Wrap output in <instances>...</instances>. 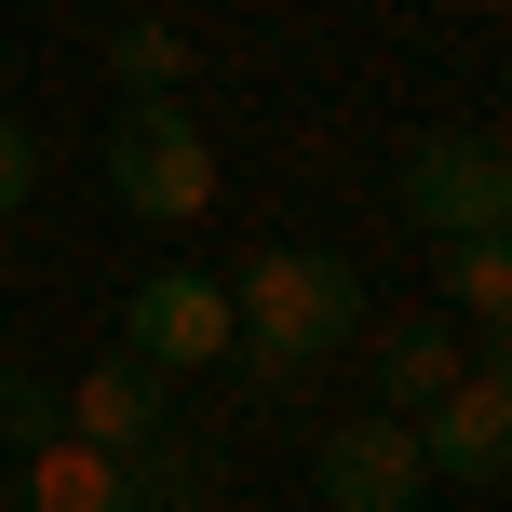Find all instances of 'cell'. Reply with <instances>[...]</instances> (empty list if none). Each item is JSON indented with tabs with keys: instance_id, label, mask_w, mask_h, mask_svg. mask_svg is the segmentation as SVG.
<instances>
[{
	"instance_id": "1",
	"label": "cell",
	"mask_w": 512,
	"mask_h": 512,
	"mask_svg": "<svg viewBox=\"0 0 512 512\" xmlns=\"http://www.w3.org/2000/svg\"><path fill=\"white\" fill-rule=\"evenodd\" d=\"M337 337H364V270H351V256L270 243V256H243V270H230V351H243L256 391L310 378Z\"/></svg>"
},
{
	"instance_id": "2",
	"label": "cell",
	"mask_w": 512,
	"mask_h": 512,
	"mask_svg": "<svg viewBox=\"0 0 512 512\" xmlns=\"http://www.w3.org/2000/svg\"><path fill=\"white\" fill-rule=\"evenodd\" d=\"M108 189H122L149 230H189V216L216 203V135L189 122L176 95H135L122 122H108Z\"/></svg>"
},
{
	"instance_id": "3",
	"label": "cell",
	"mask_w": 512,
	"mask_h": 512,
	"mask_svg": "<svg viewBox=\"0 0 512 512\" xmlns=\"http://www.w3.org/2000/svg\"><path fill=\"white\" fill-rule=\"evenodd\" d=\"M391 189H405L418 243H472V230H499V216H512V176H499L486 135H418V149L391 162Z\"/></svg>"
},
{
	"instance_id": "4",
	"label": "cell",
	"mask_w": 512,
	"mask_h": 512,
	"mask_svg": "<svg viewBox=\"0 0 512 512\" xmlns=\"http://www.w3.org/2000/svg\"><path fill=\"white\" fill-rule=\"evenodd\" d=\"M54 418H68V445H95V459H149V445L176 432L162 364H135V351H95L68 391H54Z\"/></svg>"
},
{
	"instance_id": "5",
	"label": "cell",
	"mask_w": 512,
	"mask_h": 512,
	"mask_svg": "<svg viewBox=\"0 0 512 512\" xmlns=\"http://www.w3.org/2000/svg\"><path fill=\"white\" fill-rule=\"evenodd\" d=\"M432 499V472H418V418L364 405L324 432V512H418Z\"/></svg>"
},
{
	"instance_id": "6",
	"label": "cell",
	"mask_w": 512,
	"mask_h": 512,
	"mask_svg": "<svg viewBox=\"0 0 512 512\" xmlns=\"http://www.w3.org/2000/svg\"><path fill=\"white\" fill-rule=\"evenodd\" d=\"M122 351L162 364V378H176V364H216V351H230V283H216V270H149L122 297Z\"/></svg>"
},
{
	"instance_id": "7",
	"label": "cell",
	"mask_w": 512,
	"mask_h": 512,
	"mask_svg": "<svg viewBox=\"0 0 512 512\" xmlns=\"http://www.w3.org/2000/svg\"><path fill=\"white\" fill-rule=\"evenodd\" d=\"M499 459H512V378L472 364L445 405H418V472L432 486H499Z\"/></svg>"
},
{
	"instance_id": "8",
	"label": "cell",
	"mask_w": 512,
	"mask_h": 512,
	"mask_svg": "<svg viewBox=\"0 0 512 512\" xmlns=\"http://www.w3.org/2000/svg\"><path fill=\"white\" fill-rule=\"evenodd\" d=\"M364 351H378V405H391V418L445 405V391L472 378V351H459V324H445V310H391V324L364 337Z\"/></svg>"
},
{
	"instance_id": "9",
	"label": "cell",
	"mask_w": 512,
	"mask_h": 512,
	"mask_svg": "<svg viewBox=\"0 0 512 512\" xmlns=\"http://www.w3.org/2000/svg\"><path fill=\"white\" fill-rule=\"evenodd\" d=\"M14 512H149V499H135L122 459H95V445L54 432V445H27V459H14Z\"/></svg>"
},
{
	"instance_id": "10",
	"label": "cell",
	"mask_w": 512,
	"mask_h": 512,
	"mask_svg": "<svg viewBox=\"0 0 512 512\" xmlns=\"http://www.w3.org/2000/svg\"><path fill=\"white\" fill-rule=\"evenodd\" d=\"M499 310H512V243L499 230L445 243V324H499Z\"/></svg>"
},
{
	"instance_id": "11",
	"label": "cell",
	"mask_w": 512,
	"mask_h": 512,
	"mask_svg": "<svg viewBox=\"0 0 512 512\" xmlns=\"http://www.w3.org/2000/svg\"><path fill=\"white\" fill-rule=\"evenodd\" d=\"M108 68H122L135 95H176V81H189V41L162 14H135V27H108Z\"/></svg>"
},
{
	"instance_id": "12",
	"label": "cell",
	"mask_w": 512,
	"mask_h": 512,
	"mask_svg": "<svg viewBox=\"0 0 512 512\" xmlns=\"http://www.w3.org/2000/svg\"><path fill=\"white\" fill-rule=\"evenodd\" d=\"M68 418H54V378H27V364H0V459H27V445H54Z\"/></svg>"
},
{
	"instance_id": "13",
	"label": "cell",
	"mask_w": 512,
	"mask_h": 512,
	"mask_svg": "<svg viewBox=\"0 0 512 512\" xmlns=\"http://www.w3.org/2000/svg\"><path fill=\"white\" fill-rule=\"evenodd\" d=\"M27 189H41V135L0 122V216H27Z\"/></svg>"
},
{
	"instance_id": "14",
	"label": "cell",
	"mask_w": 512,
	"mask_h": 512,
	"mask_svg": "<svg viewBox=\"0 0 512 512\" xmlns=\"http://www.w3.org/2000/svg\"><path fill=\"white\" fill-rule=\"evenodd\" d=\"M0 81H14V54H0Z\"/></svg>"
},
{
	"instance_id": "15",
	"label": "cell",
	"mask_w": 512,
	"mask_h": 512,
	"mask_svg": "<svg viewBox=\"0 0 512 512\" xmlns=\"http://www.w3.org/2000/svg\"><path fill=\"white\" fill-rule=\"evenodd\" d=\"M0 512H14V499H0Z\"/></svg>"
}]
</instances>
